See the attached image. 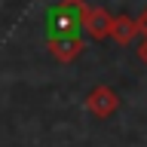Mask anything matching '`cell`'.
Here are the masks:
<instances>
[{"instance_id": "52a82bcc", "label": "cell", "mask_w": 147, "mask_h": 147, "mask_svg": "<svg viewBox=\"0 0 147 147\" xmlns=\"http://www.w3.org/2000/svg\"><path fill=\"white\" fill-rule=\"evenodd\" d=\"M138 28H141V37H147V6H144V12L138 16Z\"/></svg>"}, {"instance_id": "8992f818", "label": "cell", "mask_w": 147, "mask_h": 147, "mask_svg": "<svg viewBox=\"0 0 147 147\" xmlns=\"http://www.w3.org/2000/svg\"><path fill=\"white\" fill-rule=\"evenodd\" d=\"M135 52H138V61H141V64L147 67V37L141 40V43H138V49H135Z\"/></svg>"}, {"instance_id": "7a4b0ae2", "label": "cell", "mask_w": 147, "mask_h": 147, "mask_svg": "<svg viewBox=\"0 0 147 147\" xmlns=\"http://www.w3.org/2000/svg\"><path fill=\"white\" fill-rule=\"evenodd\" d=\"M46 49L55 61L71 64L83 55V37L80 34H46Z\"/></svg>"}, {"instance_id": "277c9868", "label": "cell", "mask_w": 147, "mask_h": 147, "mask_svg": "<svg viewBox=\"0 0 147 147\" xmlns=\"http://www.w3.org/2000/svg\"><path fill=\"white\" fill-rule=\"evenodd\" d=\"M113 28V12L104 6H83V31L92 40H107Z\"/></svg>"}, {"instance_id": "3957f363", "label": "cell", "mask_w": 147, "mask_h": 147, "mask_svg": "<svg viewBox=\"0 0 147 147\" xmlns=\"http://www.w3.org/2000/svg\"><path fill=\"white\" fill-rule=\"evenodd\" d=\"M86 107L95 119H110L119 110V95L110 86H95V89L86 95Z\"/></svg>"}, {"instance_id": "6da1fadb", "label": "cell", "mask_w": 147, "mask_h": 147, "mask_svg": "<svg viewBox=\"0 0 147 147\" xmlns=\"http://www.w3.org/2000/svg\"><path fill=\"white\" fill-rule=\"evenodd\" d=\"M83 6V0H58L46 12V34H80Z\"/></svg>"}, {"instance_id": "5b68a950", "label": "cell", "mask_w": 147, "mask_h": 147, "mask_svg": "<svg viewBox=\"0 0 147 147\" xmlns=\"http://www.w3.org/2000/svg\"><path fill=\"white\" fill-rule=\"evenodd\" d=\"M141 37V28H138V18L132 16H113V28H110V40H117L119 46H132Z\"/></svg>"}]
</instances>
